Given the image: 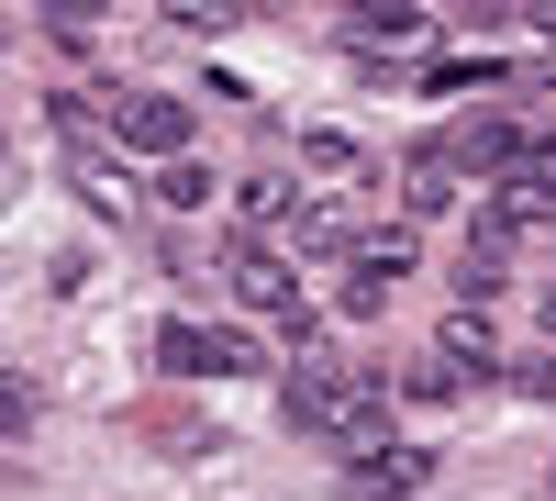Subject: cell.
Wrapping results in <instances>:
<instances>
[{
    "label": "cell",
    "mask_w": 556,
    "mask_h": 501,
    "mask_svg": "<svg viewBox=\"0 0 556 501\" xmlns=\"http://www.w3.org/2000/svg\"><path fill=\"white\" fill-rule=\"evenodd\" d=\"M156 368L167 379H256L267 346H245L235 324H190V312H178V324H156Z\"/></svg>",
    "instance_id": "277c9868"
},
{
    "label": "cell",
    "mask_w": 556,
    "mask_h": 501,
    "mask_svg": "<svg viewBox=\"0 0 556 501\" xmlns=\"http://www.w3.org/2000/svg\"><path fill=\"white\" fill-rule=\"evenodd\" d=\"M501 379H513L523 401H556V356H501Z\"/></svg>",
    "instance_id": "ffe728a7"
},
{
    "label": "cell",
    "mask_w": 556,
    "mask_h": 501,
    "mask_svg": "<svg viewBox=\"0 0 556 501\" xmlns=\"http://www.w3.org/2000/svg\"><path fill=\"white\" fill-rule=\"evenodd\" d=\"M146 435L167 446V458H212V446H223V424H212V413H201V424H190V413H156Z\"/></svg>",
    "instance_id": "ac0fdd59"
},
{
    "label": "cell",
    "mask_w": 556,
    "mask_h": 501,
    "mask_svg": "<svg viewBox=\"0 0 556 501\" xmlns=\"http://www.w3.org/2000/svg\"><path fill=\"white\" fill-rule=\"evenodd\" d=\"M356 267H367V279H379V290H401L412 267H424V235H412V223H379V235L356 246Z\"/></svg>",
    "instance_id": "5bb4252c"
},
{
    "label": "cell",
    "mask_w": 556,
    "mask_h": 501,
    "mask_svg": "<svg viewBox=\"0 0 556 501\" xmlns=\"http://www.w3.org/2000/svg\"><path fill=\"white\" fill-rule=\"evenodd\" d=\"M0 34H12V23H0Z\"/></svg>",
    "instance_id": "4316f807"
},
{
    "label": "cell",
    "mask_w": 556,
    "mask_h": 501,
    "mask_svg": "<svg viewBox=\"0 0 556 501\" xmlns=\"http://www.w3.org/2000/svg\"><path fill=\"white\" fill-rule=\"evenodd\" d=\"M223 279H235V301H245V312H267V324L312 312V301H301V267L278 256V246H256V235H235V246H223Z\"/></svg>",
    "instance_id": "8992f818"
},
{
    "label": "cell",
    "mask_w": 556,
    "mask_h": 501,
    "mask_svg": "<svg viewBox=\"0 0 556 501\" xmlns=\"http://www.w3.org/2000/svg\"><path fill=\"white\" fill-rule=\"evenodd\" d=\"M479 223H490L501 246H513V235H556V134H534L523 167H501L490 190H479Z\"/></svg>",
    "instance_id": "3957f363"
},
{
    "label": "cell",
    "mask_w": 556,
    "mask_h": 501,
    "mask_svg": "<svg viewBox=\"0 0 556 501\" xmlns=\"http://www.w3.org/2000/svg\"><path fill=\"white\" fill-rule=\"evenodd\" d=\"M379 301H390V290L367 279V267H345V324H379Z\"/></svg>",
    "instance_id": "7402d4cb"
},
{
    "label": "cell",
    "mask_w": 556,
    "mask_h": 501,
    "mask_svg": "<svg viewBox=\"0 0 556 501\" xmlns=\"http://www.w3.org/2000/svg\"><path fill=\"white\" fill-rule=\"evenodd\" d=\"M235 212H245V235L267 246L278 223H301V167H256L245 190H235Z\"/></svg>",
    "instance_id": "7c38bea8"
},
{
    "label": "cell",
    "mask_w": 556,
    "mask_h": 501,
    "mask_svg": "<svg viewBox=\"0 0 556 501\" xmlns=\"http://www.w3.org/2000/svg\"><path fill=\"white\" fill-rule=\"evenodd\" d=\"M501 279H513V246H501L490 223H479V235H468V256H445V290H456V312H479V301H501Z\"/></svg>",
    "instance_id": "8fae6325"
},
{
    "label": "cell",
    "mask_w": 556,
    "mask_h": 501,
    "mask_svg": "<svg viewBox=\"0 0 556 501\" xmlns=\"http://www.w3.org/2000/svg\"><path fill=\"white\" fill-rule=\"evenodd\" d=\"M45 123H56V146H67V178H78V201L123 212V201H134V178H123V146H112V112H89L78 89H45Z\"/></svg>",
    "instance_id": "7a4b0ae2"
},
{
    "label": "cell",
    "mask_w": 556,
    "mask_h": 501,
    "mask_svg": "<svg viewBox=\"0 0 556 501\" xmlns=\"http://www.w3.org/2000/svg\"><path fill=\"white\" fill-rule=\"evenodd\" d=\"M513 67H490V57H424L401 89H434V101H468V89H501Z\"/></svg>",
    "instance_id": "4fadbf2b"
},
{
    "label": "cell",
    "mask_w": 556,
    "mask_h": 501,
    "mask_svg": "<svg viewBox=\"0 0 556 501\" xmlns=\"http://www.w3.org/2000/svg\"><path fill=\"white\" fill-rule=\"evenodd\" d=\"M434 23L424 12H401V0H390V12H345V45H356V57H379V45H424Z\"/></svg>",
    "instance_id": "2e32d148"
},
{
    "label": "cell",
    "mask_w": 556,
    "mask_h": 501,
    "mask_svg": "<svg viewBox=\"0 0 556 501\" xmlns=\"http://www.w3.org/2000/svg\"><path fill=\"white\" fill-rule=\"evenodd\" d=\"M290 156H301V178H356V167H367V146H356V134H334V123H312Z\"/></svg>",
    "instance_id": "e0dca14e"
},
{
    "label": "cell",
    "mask_w": 556,
    "mask_h": 501,
    "mask_svg": "<svg viewBox=\"0 0 556 501\" xmlns=\"http://www.w3.org/2000/svg\"><path fill=\"white\" fill-rule=\"evenodd\" d=\"M112 146L167 167V156H190V112H178L167 89H112Z\"/></svg>",
    "instance_id": "5b68a950"
},
{
    "label": "cell",
    "mask_w": 556,
    "mask_h": 501,
    "mask_svg": "<svg viewBox=\"0 0 556 501\" xmlns=\"http://www.w3.org/2000/svg\"><path fill=\"white\" fill-rule=\"evenodd\" d=\"M456 201H468V167L445 156V134H434V146H412V156H401V223L424 235V223H445Z\"/></svg>",
    "instance_id": "52a82bcc"
},
{
    "label": "cell",
    "mask_w": 556,
    "mask_h": 501,
    "mask_svg": "<svg viewBox=\"0 0 556 501\" xmlns=\"http://www.w3.org/2000/svg\"><path fill=\"white\" fill-rule=\"evenodd\" d=\"M146 201H156V212H212V167H201V156H167V167L146 178Z\"/></svg>",
    "instance_id": "9a60e30c"
},
{
    "label": "cell",
    "mask_w": 556,
    "mask_h": 501,
    "mask_svg": "<svg viewBox=\"0 0 556 501\" xmlns=\"http://www.w3.org/2000/svg\"><path fill=\"white\" fill-rule=\"evenodd\" d=\"M0 156H12V146H0Z\"/></svg>",
    "instance_id": "484cf974"
},
{
    "label": "cell",
    "mask_w": 556,
    "mask_h": 501,
    "mask_svg": "<svg viewBox=\"0 0 556 501\" xmlns=\"http://www.w3.org/2000/svg\"><path fill=\"white\" fill-rule=\"evenodd\" d=\"M0 435H34V390H23L12 368H0Z\"/></svg>",
    "instance_id": "603a6c76"
},
{
    "label": "cell",
    "mask_w": 556,
    "mask_h": 501,
    "mask_svg": "<svg viewBox=\"0 0 556 501\" xmlns=\"http://www.w3.org/2000/svg\"><path fill=\"white\" fill-rule=\"evenodd\" d=\"M401 390H412V401H434V413H445V401H456V379L434 368V356H412V368H401Z\"/></svg>",
    "instance_id": "44dd1931"
},
{
    "label": "cell",
    "mask_w": 556,
    "mask_h": 501,
    "mask_svg": "<svg viewBox=\"0 0 556 501\" xmlns=\"http://www.w3.org/2000/svg\"><path fill=\"white\" fill-rule=\"evenodd\" d=\"M434 368H445L456 390H490V379H501V335H490V312H445V324H434Z\"/></svg>",
    "instance_id": "9c48e42d"
},
{
    "label": "cell",
    "mask_w": 556,
    "mask_h": 501,
    "mask_svg": "<svg viewBox=\"0 0 556 501\" xmlns=\"http://www.w3.org/2000/svg\"><path fill=\"white\" fill-rule=\"evenodd\" d=\"M523 146H534V134H523V123H501V112H468V123L445 134V156L468 167V178H501V167H523Z\"/></svg>",
    "instance_id": "30bf717a"
},
{
    "label": "cell",
    "mask_w": 556,
    "mask_h": 501,
    "mask_svg": "<svg viewBox=\"0 0 556 501\" xmlns=\"http://www.w3.org/2000/svg\"><path fill=\"white\" fill-rule=\"evenodd\" d=\"M345 479H356L367 501H424V479H434V446H424V435H390V446H356V458H345Z\"/></svg>",
    "instance_id": "ba28073f"
},
{
    "label": "cell",
    "mask_w": 556,
    "mask_h": 501,
    "mask_svg": "<svg viewBox=\"0 0 556 501\" xmlns=\"http://www.w3.org/2000/svg\"><path fill=\"white\" fill-rule=\"evenodd\" d=\"M545 335H556V279H545Z\"/></svg>",
    "instance_id": "cb8c5ba5"
},
{
    "label": "cell",
    "mask_w": 556,
    "mask_h": 501,
    "mask_svg": "<svg viewBox=\"0 0 556 501\" xmlns=\"http://www.w3.org/2000/svg\"><path fill=\"white\" fill-rule=\"evenodd\" d=\"M278 401H290L301 435H334L345 458H356V446H390V390L367 379V368H345V356H312V368H290V379H278Z\"/></svg>",
    "instance_id": "6da1fadb"
},
{
    "label": "cell",
    "mask_w": 556,
    "mask_h": 501,
    "mask_svg": "<svg viewBox=\"0 0 556 501\" xmlns=\"http://www.w3.org/2000/svg\"><path fill=\"white\" fill-rule=\"evenodd\" d=\"M290 235H301V246H356V212H345V201H301Z\"/></svg>",
    "instance_id": "d6986e66"
},
{
    "label": "cell",
    "mask_w": 556,
    "mask_h": 501,
    "mask_svg": "<svg viewBox=\"0 0 556 501\" xmlns=\"http://www.w3.org/2000/svg\"><path fill=\"white\" fill-rule=\"evenodd\" d=\"M545 501H556V468H545Z\"/></svg>",
    "instance_id": "d4e9b609"
}]
</instances>
